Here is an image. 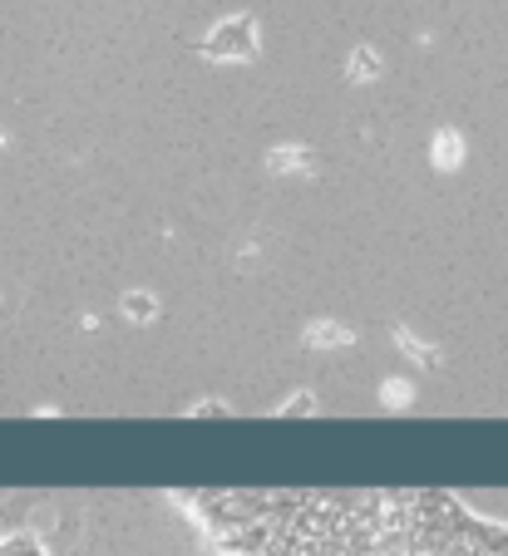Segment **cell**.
Returning a JSON list of instances; mask_svg holds the SVG:
<instances>
[{
    "label": "cell",
    "mask_w": 508,
    "mask_h": 556,
    "mask_svg": "<svg viewBox=\"0 0 508 556\" xmlns=\"http://www.w3.org/2000/svg\"><path fill=\"white\" fill-rule=\"evenodd\" d=\"M188 503L218 556H508V522L439 488H208Z\"/></svg>",
    "instance_id": "6da1fadb"
},
{
    "label": "cell",
    "mask_w": 508,
    "mask_h": 556,
    "mask_svg": "<svg viewBox=\"0 0 508 556\" xmlns=\"http://www.w3.org/2000/svg\"><path fill=\"white\" fill-rule=\"evenodd\" d=\"M0 556H50L35 532H5L0 536Z\"/></svg>",
    "instance_id": "7a4b0ae2"
}]
</instances>
